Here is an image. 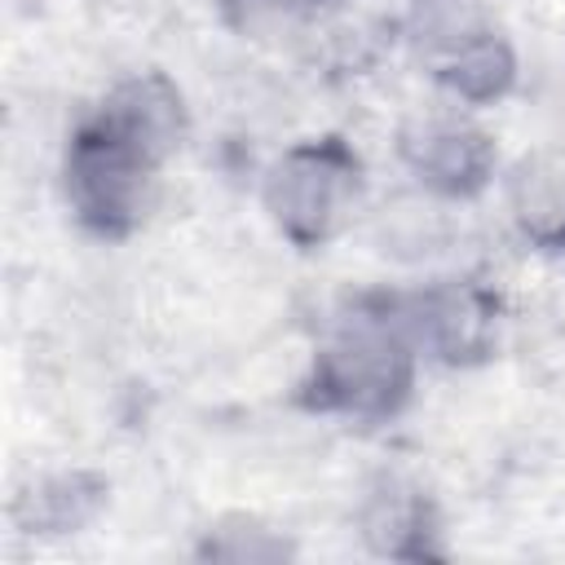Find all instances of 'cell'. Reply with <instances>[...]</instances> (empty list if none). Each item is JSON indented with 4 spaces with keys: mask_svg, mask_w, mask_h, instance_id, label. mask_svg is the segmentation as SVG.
<instances>
[{
    "mask_svg": "<svg viewBox=\"0 0 565 565\" xmlns=\"http://www.w3.org/2000/svg\"><path fill=\"white\" fill-rule=\"evenodd\" d=\"M362 534L371 539L375 552L384 556H406V561H419V556H437V547L428 543L433 534V516H428V499L402 481H384L371 499H366V512H362Z\"/></svg>",
    "mask_w": 565,
    "mask_h": 565,
    "instance_id": "ba28073f",
    "label": "cell"
},
{
    "mask_svg": "<svg viewBox=\"0 0 565 565\" xmlns=\"http://www.w3.org/2000/svg\"><path fill=\"white\" fill-rule=\"evenodd\" d=\"M322 0H221L225 9V22L252 40H265V35H278V31H291L300 18H309Z\"/></svg>",
    "mask_w": 565,
    "mask_h": 565,
    "instance_id": "9c48e42d",
    "label": "cell"
},
{
    "mask_svg": "<svg viewBox=\"0 0 565 565\" xmlns=\"http://www.w3.org/2000/svg\"><path fill=\"white\" fill-rule=\"evenodd\" d=\"M415 335L406 327L402 300L362 296L313 353L300 384V402L322 415L388 419L406 406L415 384Z\"/></svg>",
    "mask_w": 565,
    "mask_h": 565,
    "instance_id": "7a4b0ae2",
    "label": "cell"
},
{
    "mask_svg": "<svg viewBox=\"0 0 565 565\" xmlns=\"http://www.w3.org/2000/svg\"><path fill=\"white\" fill-rule=\"evenodd\" d=\"M362 194V159L344 137H313L291 146L265 177V207L296 247L331 243Z\"/></svg>",
    "mask_w": 565,
    "mask_h": 565,
    "instance_id": "277c9868",
    "label": "cell"
},
{
    "mask_svg": "<svg viewBox=\"0 0 565 565\" xmlns=\"http://www.w3.org/2000/svg\"><path fill=\"white\" fill-rule=\"evenodd\" d=\"M512 216L534 247L565 252V150H539L516 163Z\"/></svg>",
    "mask_w": 565,
    "mask_h": 565,
    "instance_id": "52a82bcc",
    "label": "cell"
},
{
    "mask_svg": "<svg viewBox=\"0 0 565 565\" xmlns=\"http://www.w3.org/2000/svg\"><path fill=\"white\" fill-rule=\"evenodd\" d=\"M402 313H406L415 344L428 349L433 358L450 362V366L481 362L494 349L499 305L477 282H441V287H428L419 296H406Z\"/></svg>",
    "mask_w": 565,
    "mask_h": 565,
    "instance_id": "5b68a950",
    "label": "cell"
},
{
    "mask_svg": "<svg viewBox=\"0 0 565 565\" xmlns=\"http://www.w3.org/2000/svg\"><path fill=\"white\" fill-rule=\"evenodd\" d=\"M185 137V106L168 75L146 71L106 93L66 141V203L102 238H128L159 194V172Z\"/></svg>",
    "mask_w": 565,
    "mask_h": 565,
    "instance_id": "6da1fadb",
    "label": "cell"
},
{
    "mask_svg": "<svg viewBox=\"0 0 565 565\" xmlns=\"http://www.w3.org/2000/svg\"><path fill=\"white\" fill-rule=\"evenodd\" d=\"M402 159L406 168L446 199H468L486 190L494 172V141L455 115H428L402 128Z\"/></svg>",
    "mask_w": 565,
    "mask_h": 565,
    "instance_id": "8992f818",
    "label": "cell"
},
{
    "mask_svg": "<svg viewBox=\"0 0 565 565\" xmlns=\"http://www.w3.org/2000/svg\"><path fill=\"white\" fill-rule=\"evenodd\" d=\"M406 31L428 75L459 102L486 106L516 79V57L486 0H411Z\"/></svg>",
    "mask_w": 565,
    "mask_h": 565,
    "instance_id": "3957f363",
    "label": "cell"
}]
</instances>
